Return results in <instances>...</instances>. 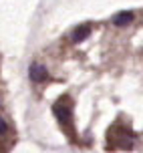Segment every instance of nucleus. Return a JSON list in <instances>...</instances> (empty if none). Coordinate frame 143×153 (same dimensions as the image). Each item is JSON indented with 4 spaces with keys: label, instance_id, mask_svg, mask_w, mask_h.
Listing matches in <instances>:
<instances>
[{
    "label": "nucleus",
    "instance_id": "obj_2",
    "mask_svg": "<svg viewBox=\"0 0 143 153\" xmlns=\"http://www.w3.org/2000/svg\"><path fill=\"white\" fill-rule=\"evenodd\" d=\"M133 22V12H119V14L113 16V24L115 26H127V24Z\"/></svg>",
    "mask_w": 143,
    "mask_h": 153
},
{
    "label": "nucleus",
    "instance_id": "obj_4",
    "mask_svg": "<svg viewBox=\"0 0 143 153\" xmlns=\"http://www.w3.org/2000/svg\"><path fill=\"white\" fill-rule=\"evenodd\" d=\"M4 131H6V121H4V119L0 117V135H2Z\"/></svg>",
    "mask_w": 143,
    "mask_h": 153
},
{
    "label": "nucleus",
    "instance_id": "obj_3",
    "mask_svg": "<svg viewBox=\"0 0 143 153\" xmlns=\"http://www.w3.org/2000/svg\"><path fill=\"white\" fill-rule=\"evenodd\" d=\"M89 32H91V28L85 24V26H79L75 32H73V42H81V40H85V38L89 36Z\"/></svg>",
    "mask_w": 143,
    "mask_h": 153
},
{
    "label": "nucleus",
    "instance_id": "obj_1",
    "mask_svg": "<svg viewBox=\"0 0 143 153\" xmlns=\"http://www.w3.org/2000/svg\"><path fill=\"white\" fill-rule=\"evenodd\" d=\"M46 76H48V73H46V69L42 67V65H32V67H30V79H32L34 83L45 81Z\"/></svg>",
    "mask_w": 143,
    "mask_h": 153
}]
</instances>
